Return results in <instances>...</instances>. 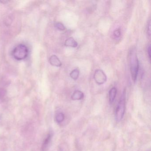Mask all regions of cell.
I'll list each match as a JSON object with an SVG mask.
<instances>
[{
  "instance_id": "1",
  "label": "cell",
  "mask_w": 151,
  "mask_h": 151,
  "mask_svg": "<svg viewBox=\"0 0 151 151\" xmlns=\"http://www.w3.org/2000/svg\"><path fill=\"white\" fill-rule=\"evenodd\" d=\"M129 63L131 74L132 80L135 82L137 80L138 73L139 64L137 56V50L135 47H132L129 50Z\"/></svg>"
},
{
  "instance_id": "2",
  "label": "cell",
  "mask_w": 151,
  "mask_h": 151,
  "mask_svg": "<svg viewBox=\"0 0 151 151\" xmlns=\"http://www.w3.org/2000/svg\"><path fill=\"white\" fill-rule=\"evenodd\" d=\"M126 108V91L124 90L120 98L115 111V119L120 122L123 118Z\"/></svg>"
},
{
  "instance_id": "3",
  "label": "cell",
  "mask_w": 151,
  "mask_h": 151,
  "mask_svg": "<svg viewBox=\"0 0 151 151\" xmlns=\"http://www.w3.org/2000/svg\"><path fill=\"white\" fill-rule=\"evenodd\" d=\"M29 53L28 47L23 44H20L16 47L12 52V55L14 58L18 61L23 60L26 59Z\"/></svg>"
},
{
  "instance_id": "4",
  "label": "cell",
  "mask_w": 151,
  "mask_h": 151,
  "mask_svg": "<svg viewBox=\"0 0 151 151\" xmlns=\"http://www.w3.org/2000/svg\"><path fill=\"white\" fill-rule=\"evenodd\" d=\"M93 77L96 83L99 85L103 84L106 83L107 80L106 74L101 70L98 69L95 70Z\"/></svg>"
},
{
  "instance_id": "5",
  "label": "cell",
  "mask_w": 151,
  "mask_h": 151,
  "mask_svg": "<svg viewBox=\"0 0 151 151\" xmlns=\"http://www.w3.org/2000/svg\"><path fill=\"white\" fill-rule=\"evenodd\" d=\"M49 62L52 66L56 67H60L62 65L61 62L56 55H52L49 59Z\"/></svg>"
},
{
  "instance_id": "6",
  "label": "cell",
  "mask_w": 151,
  "mask_h": 151,
  "mask_svg": "<svg viewBox=\"0 0 151 151\" xmlns=\"http://www.w3.org/2000/svg\"><path fill=\"white\" fill-rule=\"evenodd\" d=\"M52 133H49L47 135V137L44 140L43 142V145L42 146V151H44L47 148L51 142V140H52Z\"/></svg>"
},
{
  "instance_id": "7",
  "label": "cell",
  "mask_w": 151,
  "mask_h": 151,
  "mask_svg": "<svg viewBox=\"0 0 151 151\" xmlns=\"http://www.w3.org/2000/svg\"><path fill=\"white\" fill-rule=\"evenodd\" d=\"M84 98V94L80 91H76L71 96V99L73 100H80Z\"/></svg>"
},
{
  "instance_id": "8",
  "label": "cell",
  "mask_w": 151,
  "mask_h": 151,
  "mask_svg": "<svg viewBox=\"0 0 151 151\" xmlns=\"http://www.w3.org/2000/svg\"><path fill=\"white\" fill-rule=\"evenodd\" d=\"M65 45L70 47H77L78 43L73 37H70L65 41Z\"/></svg>"
},
{
  "instance_id": "9",
  "label": "cell",
  "mask_w": 151,
  "mask_h": 151,
  "mask_svg": "<svg viewBox=\"0 0 151 151\" xmlns=\"http://www.w3.org/2000/svg\"><path fill=\"white\" fill-rule=\"evenodd\" d=\"M117 90L115 87H113L110 89L109 92V102L111 104L114 102L116 96Z\"/></svg>"
},
{
  "instance_id": "10",
  "label": "cell",
  "mask_w": 151,
  "mask_h": 151,
  "mask_svg": "<svg viewBox=\"0 0 151 151\" xmlns=\"http://www.w3.org/2000/svg\"><path fill=\"white\" fill-rule=\"evenodd\" d=\"M65 119V116L63 113H59L55 116V120L58 123L62 122Z\"/></svg>"
},
{
  "instance_id": "11",
  "label": "cell",
  "mask_w": 151,
  "mask_h": 151,
  "mask_svg": "<svg viewBox=\"0 0 151 151\" xmlns=\"http://www.w3.org/2000/svg\"><path fill=\"white\" fill-rule=\"evenodd\" d=\"M79 70L77 69H74V70H72L71 72H70V77L74 79V80H76L78 79V78L79 76Z\"/></svg>"
},
{
  "instance_id": "12",
  "label": "cell",
  "mask_w": 151,
  "mask_h": 151,
  "mask_svg": "<svg viewBox=\"0 0 151 151\" xmlns=\"http://www.w3.org/2000/svg\"><path fill=\"white\" fill-rule=\"evenodd\" d=\"M55 27L60 30L63 31L65 29V26L60 22L56 23L55 24Z\"/></svg>"
},
{
  "instance_id": "13",
  "label": "cell",
  "mask_w": 151,
  "mask_h": 151,
  "mask_svg": "<svg viewBox=\"0 0 151 151\" xmlns=\"http://www.w3.org/2000/svg\"><path fill=\"white\" fill-rule=\"evenodd\" d=\"M114 35L116 37H119L121 36V30L120 29H117L115 30L114 32Z\"/></svg>"
},
{
  "instance_id": "14",
  "label": "cell",
  "mask_w": 151,
  "mask_h": 151,
  "mask_svg": "<svg viewBox=\"0 0 151 151\" xmlns=\"http://www.w3.org/2000/svg\"><path fill=\"white\" fill-rule=\"evenodd\" d=\"M147 33L148 36H150L151 35V22H150V21H149L148 25H147Z\"/></svg>"
},
{
  "instance_id": "15",
  "label": "cell",
  "mask_w": 151,
  "mask_h": 151,
  "mask_svg": "<svg viewBox=\"0 0 151 151\" xmlns=\"http://www.w3.org/2000/svg\"><path fill=\"white\" fill-rule=\"evenodd\" d=\"M151 47L150 45L148 46V48H147V53H148V56H149V59H150L151 58V55H150V53H151Z\"/></svg>"
}]
</instances>
